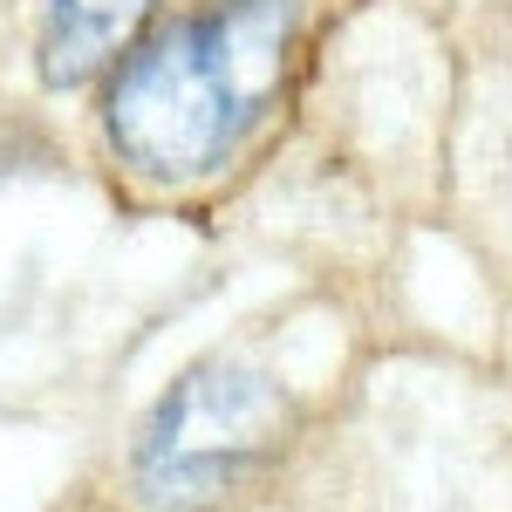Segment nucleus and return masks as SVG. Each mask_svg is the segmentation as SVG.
Wrapping results in <instances>:
<instances>
[{
    "mask_svg": "<svg viewBox=\"0 0 512 512\" xmlns=\"http://www.w3.org/2000/svg\"><path fill=\"white\" fill-rule=\"evenodd\" d=\"M294 0H212L137 48L110 82L103 137L151 178H198L280 89Z\"/></svg>",
    "mask_w": 512,
    "mask_h": 512,
    "instance_id": "obj_1",
    "label": "nucleus"
},
{
    "mask_svg": "<svg viewBox=\"0 0 512 512\" xmlns=\"http://www.w3.org/2000/svg\"><path fill=\"white\" fill-rule=\"evenodd\" d=\"M151 0H48L41 7V76L76 89L117 62V48L144 28Z\"/></svg>",
    "mask_w": 512,
    "mask_h": 512,
    "instance_id": "obj_3",
    "label": "nucleus"
},
{
    "mask_svg": "<svg viewBox=\"0 0 512 512\" xmlns=\"http://www.w3.org/2000/svg\"><path fill=\"white\" fill-rule=\"evenodd\" d=\"M287 396L274 376L239 362H198L137 431V492L151 506H219L260 478L287 444Z\"/></svg>",
    "mask_w": 512,
    "mask_h": 512,
    "instance_id": "obj_2",
    "label": "nucleus"
},
{
    "mask_svg": "<svg viewBox=\"0 0 512 512\" xmlns=\"http://www.w3.org/2000/svg\"><path fill=\"white\" fill-rule=\"evenodd\" d=\"M506 198H512V158H506Z\"/></svg>",
    "mask_w": 512,
    "mask_h": 512,
    "instance_id": "obj_4",
    "label": "nucleus"
}]
</instances>
